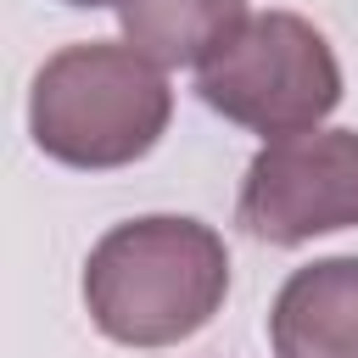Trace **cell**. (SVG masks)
<instances>
[{"mask_svg":"<svg viewBox=\"0 0 358 358\" xmlns=\"http://www.w3.org/2000/svg\"><path fill=\"white\" fill-rule=\"evenodd\" d=\"M229 296V252L201 218L112 224L84 263V308L123 347H173L196 336Z\"/></svg>","mask_w":358,"mask_h":358,"instance_id":"1","label":"cell"},{"mask_svg":"<svg viewBox=\"0 0 358 358\" xmlns=\"http://www.w3.org/2000/svg\"><path fill=\"white\" fill-rule=\"evenodd\" d=\"M173 117V90L151 56L112 39L56 50L28 95L34 145L67 168H129Z\"/></svg>","mask_w":358,"mask_h":358,"instance_id":"2","label":"cell"},{"mask_svg":"<svg viewBox=\"0 0 358 358\" xmlns=\"http://www.w3.org/2000/svg\"><path fill=\"white\" fill-rule=\"evenodd\" d=\"M201 101L257 134L319 129L341 101V62L330 39L296 11H257L229 45L196 67Z\"/></svg>","mask_w":358,"mask_h":358,"instance_id":"3","label":"cell"},{"mask_svg":"<svg viewBox=\"0 0 358 358\" xmlns=\"http://www.w3.org/2000/svg\"><path fill=\"white\" fill-rule=\"evenodd\" d=\"M235 224L268 246H302L330 229L358 224V129H302L274 134L235 201Z\"/></svg>","mask_w":358,"mask_h":358,"instance_id":"4","label":"cell"},{"mask_svg":"<svg viewBox=\"0 0 358 358\" xmlns=\"http://www.w3.org/2000/svg\"><path fill=\"white\" fill-rule=\"evenodd\" d=\"M274 358H358V257L296 268L268 308Z\"/></svg>","mask_w":358,"mask_h":358,"instance_id":"5","label":"cell"},{"mask_svg":"<svg viewBox=\"0 0 358 358\" xmlns=\"http://www.w3.org/2000/svg\"><path fill=\"white\" fill-rule=\"evenodd\" d=\"M123 39L157 67H201L252 17L246 0H123Z\"/></svg>","mask_w":358,"mask_h":358,"instance_id":"6","label":"cell"},{"mask_svg":"<svg viewBox=\"0 0 358 358\" xmlns=\"http://www.w3.org/2000/svg\"><path fill=\"white\" fill-rule=\"evenodd\" d=\"M62 6H84V11H95V6H123V0H62Z\"/></svg>","mask_w":358,"mask_h":358,"instance_id":"7","label":"cell"}]
</instances>
